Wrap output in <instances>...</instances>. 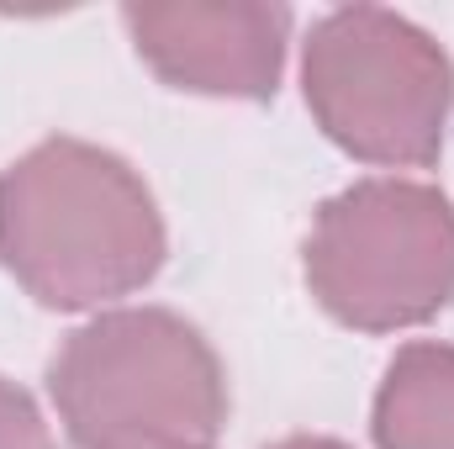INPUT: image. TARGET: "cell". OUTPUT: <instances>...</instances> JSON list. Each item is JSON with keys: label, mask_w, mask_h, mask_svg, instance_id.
<instances>
[{"label": "cell", "mask_w": 454, "mask_h": 449, "mask_svg": "<svg viewBox=\"0 0 454 449\" xmlns=\"http://www.w3.org/2000/svg\"><path fill=\"white\" fill-rule=\"evenodd\" d=\"M301 96L323 138L348 159L375 169H428L450 132L454 64L412 16L339 5L301 37Z\"/></svg>", "instance_id": "obj_3"}, {"label": "cell", "mask_w": 454, "mask_h": 449, "mask_svg": "<svg viewBox=\"0 0 454 449\" xmlns=\"http://www.w3.org/2000/svg\"><path fill=\"white\" fill-rule=\"evenodd\" d=\"M169 254L143 175L101 143L43 138L0 169V264L48 312H106Z\"/></svg>", "instance_id": "obj_1"}, {"label": "cell", "mask_w": 454, "mask_h": 449, "mask_svg": "<svg viewBox=\"0 0 454 449\" xmlns=\"http://www.w3.org/2000/svg\"><path fill=\"white\" fill-rule=\"evenodd\" d=\"M132 53L185 96L270 101L296 16L270 0H143L121 5Z\"/></svg>", "instance_id": "obj_5"}, {"label": "cell", "mask_w": 454, "mask_h": 449, "mask_svg": "<svg viewBox=\"0 0 454 449\" xmlns=\"http://www.w3.org/2000/svg\"><path fill=\"white\" fill-rule=\"evenodd\" d=\"M0 449H59L43 407L11 375H0Z\"/></svg>", "instance_id": "obj_7"}, {"label": "cell", "mask_w": 454, "mask_h": 449, "mask_svg": "<svg viewBox=\"0 0 454 449\" xmlns=\"http://www.w3.org/2000/svg\"><path fill=\"white\" fill-rule=\"evenodd\" d=\"M43 381L74 449H212L232 407L212 338L169 307L96 312Z\"/></svg>", "instance_id": "obj_2"}, {"label": "cell", "mask_w": 454, "mask_h": 449, "mask_svg": "<svg viewBox=\"0 0 454 449\" xmlns=\"http://www.w3.org/2000/svg\"><path fill=\"white\" fill-rule=\"evenodd\" d=\"M375 449H454V343L412 338L391 354L375 402Z\"/></svg>", "instance_id": "obj_6"}, {"label": "cell", "mask_w": 454, "mask_h": 449, "mask_svg": "<svg viewBox=\"0 0 454 449\" xmlns=\"http://www.w3.org/2000/svg\"><path fill=\"white\" fill-rule=\"evenodd\" d=\"M270 449H348V445L328 439V434H291V439H275Z\"/></svg>", "instance_id": "obj_8"}, {"label": "cell", "mask_w": 454, "mask_h": 449, "mask_svg": "<svg viewBox=\"0 0 454 449\" xmlns=\"http://www.w3.org/2000/svg\"><path fill=\"white\" fill-rule=\"evenodd\" d=\"M312 302L354 334H407L454 302V201L407 175L328 196L301 243Z\"/></svg>", "instance_id": "obj_4"}]
</instances>
